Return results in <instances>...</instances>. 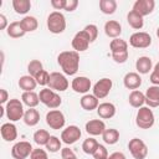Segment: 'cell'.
Instances as JSON below:
<instances>
[{"label":"cell","mask_w":159,"mask_h":159,"mask_svg":"<svg viewBox=\"0 0 159 159\" xmlns=\"http://www.w3.org/2000/svg\"><path fill=\"white\" fill-rule=\"evenodd\" d=\"M43 70V66H42V62L39 61V60H32L29 62L27 65V71H29V75L35 77L37 73H40L41 71Z\"/></svg>","instance_id":"8d00e7d4"},{"label":"cell","mask_w":159,"mask_h":159,"mask_svg":"<svg viewBox=\"0 0 159 159\" xmlns=\"http://www.w3.org/2000/svg\"><path fill=\"white\" fill-rule=\"evenodd\" d=\"M152 67H153V62H152V58L148 56H140L135 61V68L140 75L149 73L152 71Z\"/></svg>","instance_id":"603a6c76"},{"label":"cell","mask_w":159,"mask_h":159,"mask_svg":"<svg viewBox=\"0 0 159 159\" xmlns=\"http://www.w3.org/2000/svg\"><path fill=\"white\" fill-rule=\"evenodd\" d=\"M24 123L29 127H35L40 122V113L35 108H29L24 114Z\"/></svg>","instance_id":"f1b7e54d"},{"label":"cell","mask_w":159,"mask_h":159,"mask_svg":"<svg viewBox=\"0 0 159 159\" xmlns=\"http://www.w3.org/2000/svg\"><path fill=\"white\" fill-rule=\"evenodd\" d=\"M70 83L68 80L66 78V76L61 72H52L50 73V81H48V87L53 91H58V92H63L68 88Z\"/></svg>","instance_id":"8fae6325"},{"label":"cell","mask_w":159,"mask_h":159,"mask_svg":"<svg viewBox=\"0 0 159 159\" xmlns=\"http://www.w3.org/2000/svg\"><path fill=\"white\" fill-rule=\"evenodd\" d=\"M9 27V24H7V19L5 15L0 14V30H5Z\"/></svg>","instance_id":"681fc988"},{"label":"cell","mask_w":159,"mask_h":159,"mask_svg":"<svg viewBox=\"0 0 159 159\" xmlns=\"http://www.w3.org/2000/svg\"><path fill=\"white\" fill-rule=\"evenodd\" d=\"M109 50L111 53H119V52H125L128 51V42L122 39H113L109 43Z\"/></svg>","instance_id":"f546056e"},{"label":"cell","mask_w":159,"mask_h":159,"mask_svg":"<svg viewBox=\"0 0 159 159\" xmlns=\"http://www.w3.org/2000/svg\"><path fill=\"white\" fill-rule=\"evenodd\" d=\"M127 21L129 24V26L134 30H140L144 25V20H143V16L139 15L138 12H135L134 10H130L127 15Z\"/></svg>","instance_id":"cb8c5ba5"},{"label":"cell","mask_w":159,"mask_h":159,"mask_svg":"<svg viewBox=\"0 0 159 159\" xmlns=\"http://www.w3.org/2000/svg\"><path fill=\"white\" fill-rule=\"evenodd\" d=\"M104 34L111 39H118L122 34V25L116 20H108L104 24Z\"/></svg>","instance_id":"44dd1931"},{"label":"cell","mask_w":159,"mask_h":159,"mask_svg":"<svg viewBox=\"0 0 159 159\" xmlns=\"http://www.w3.org/2000/svg\"><path fill=\"white\" fill-rule=\"evenodd\" d=\"M99 9L104 15H112L117 10V1L116 0H101Z\"/></svg>","instance_id":"836d02e7"},{"label":"cell","mask_w":159,"mask_h":159,"mask_svg":"<svg viewBox=\"0 0 159 159\" xmlns=\"http://www.w3.org/2000/svg\"><path fill=\"white\" fill-rule=\"evenodd\" d=\"M149 81L153 83V86H159V62L154 66V68L150 73Z\"/></svg>","instance_id":"b9f144b4"},{"label":"cell","mask_w":159,"mask_h":159,"mask_svg":"<svg viewBox=\"0 0 159 159\" xmlns=\"http://www.w3.org/2000/svg\"><path fill=\"white\" fill-rule=\"evenodd\" d=\"M82 135V132L80 129V127L77 125H68L66 127L62 133H61V140L67 144V145H71V144H75Z\"/></svg>","instance_id":"7c38bea8"},{"label":"cell","mask_w":159,"mask_h":159,"mask_svg":"<svg viewBox=\"0 0 159 159\" xmlns=\"http://www.w3.org/2000/svg\"><path fill=\"white\" fill-rule=\"evenodd\" d=\"M128 149L134 159H145L148 155V147L139 138L130 139L128 143Z\"/></svg>","instance_id":"8992f818"},{"label":"cell","mask_w":159,"mask_h":159,"mask_svg":"<svg viewBox=\"0 0 159 159\" xmlns=\"http://www.w3.org/2000/svg\"><path fill=\"white\" fill-rule=\"evenodd\" d=\"M47 29L52 34H62L66 30V17L60 11H52L47 16Z\"/></svg>","instance_id":"3957f363"},{"label":"cell","mask_w":159,"mask_h":159,"mask_svg":"<svg viewBox=\"0 0 159 159\" xmlns=\"http://www.w3.org/2000/svg\"><path fill=\"white\" fill-rule=\"evenodd\" d=\"M78 6V1L77 0H66V6H65V10L68 11V12H72L77 9Z\"/></svg>","instance_id":"bcb514c9"},{"label":"cell","mask_w":159,"mask_h":159,"mask_svg":"<svg viewBox=\"0 0 159 159\" xmlns=\"http://www.w3.org/2000/svg\"><path fill=\"white\" fill-rule=\"evenodd\" d=\"M71 87L72 89L76 92V93H83V94H87V92L91 89L92 87V83H91V80L86 76H78V77H75L71 82Z\"/></svg>","instance_id":"5bb4252c"},{"label":"cell","mask_w":159,"mask_h":159,"mask_svg":"<svg viewBox=\"0 0 159 159\" xmlns=\"http://www.w3.org/2000/svg\"><path fill=\"white\" fill-rule=\"evenodd\" d=\"M145 103L149 108L159 107V86H150L147 88L145 93Z\"/></svg>","instance_id":"e0dca14e"},{"label":"cell","mask_w":159,"mask_h":159,"mask_svg":"<svg viewBox=\"0 0 159 159\" xmlns=\"http://www.w3.org/2000/svg\"><path fill=\"white\" fill-rule=\"evenodd\" d=\"M102 139H103V142L106 144L113 145L119 140V132L117 129H114V128H108V129H106L103 132Z\"/></svg>","instance_id":"4dcf8cb0"},{"label":"cell","mask_w":159,"mask_h":159,"mask_svg":"<svg viewBox=\"0 0 159 159\" xmlns=\"http://www.w3.org/2000/svg\"><path fill=\"white\" fill-rule=\"evenodd\" d=\"M20 22H21V25H22L25 32H32V31H35V30L37 29V26H39L37 19H36L35 16H30V15L25 16L22 20H20Z\"/></svg>","instance_id":"d6a6232c"},{"label":"cell","mask_w":159,"mask_h":159,"mask_svg":"<svg viewBox=\"0 0 159 159\" xmlns=\"http://www.w3.org/2000/svg\"><path fill=\"white\" fill-rule=\"evenodd\" d=\"M89 43H91V40H89L88 35H87L83 30L78 31V32L73 36L72 42H71L72 48H73V51H76V52H83V51H86V50L88 48Z\"/></svg>","instance_id":"4fadbf2b"},{"label":"cell","mask_w":159,"mask_h":159,"mask_svg":"<svg viewBox=\"0 0 159 159\" xmlns=\"http://www.w3.org/2000/svg\"><path fill=\"white\" fill-rule=\"evenodd\" d=\"M99 145V143L94 139V138H87V139H84L83 140V143H82V150L86 153V154H89V155H92L93 153H94V150L97 149V147Z\"/></svg>","instance_id":"d590c367"},{"label":"cell","mask_w":159,"mask_h":159,"mask_svg":"<svg viewBox=\"0 0 159 159\" xmlns=\"http://www.w3.org/2000/svg\"><path fill=\"white\" fill-rule=\"evenodd\" d=\"M39 97H40V102L51 109L58 108L62 103V98L60 97V94H57L51 88H42L40 91Z\"/></svg>","instance_id":"5b68a950"},{"label":"cell","mask_w":159,"mask_h":159,"mask_svg":"<svg viewBox=\"0 0 159 159\" xmlns=\"http://www.w3.org/2000/svg\"><path fill=\"white\" fill-rule=\"evenodd\" d=\"M21 101L29 108H35L40 103V97H39V94L36 92L30 91V92H24L21 94Z\"/></svg>","instance_id":"4316f807"},{"label":"cell","mask_w":159,"mask_h":159,"mask_svg":"<svg viewBox=\"0 0 159 159\" xmlns=\"http://www.w3.org/2000/svg\"><path fill=\"white\" fill-rule=\"evenodd\" d=\"M157 36H158V39H159V27L157 29Z\"/></svg>","instance_id":"816d5d0a"},{"label":"cell","mask_w":159,"mask_h":159,"mask_svg":"<svg viewBox=\"0 0 159 159\" xmlns=\"http://www.w3.org/2000/svg\"><path fill=\"white\" fill-rule=\"evenodd\" d=\"M129 45L135 48H147L152 45V36L144 31H137L130 35Z\"/></svg>","instance_id":"ba28073f"},{"label":"cell","mask_w":159,"mask_h":159,"mask_svg":"<svg viewBox=\"0 0 159 159\" xmlns=\"http://www.w3.org/2000/svg\"><path fill=\"white\" fill-rule=\"evenodd\" d=\"M0 133L5 142H14L17 138V129L15 124H12L11 122L4 123L0 128Z\"/></svg>","instance_id":"ffe728a7"},{"label":"cell","mask_w":159,"mask_h":159,"mask_svg":"<svg viewBox=\"0 0 159 159\" xmlns=\"http://www.w3.org/2000/svg\"><path fill=\"white\" fill-rule=\"evenodd\" d=\"M32 150H34V148H32L30 142L21 140V142H17L12 145L11 155L14 159H26L27 157L31 155Z\"/></svg>","instance_id":"9c48e42d"},{"label":"cell","mask_w":159,"mask_h":159,"mask_svg":"<svg viewBox=\"0 0 159 159\" xmlns=\"http://www.w3.org/2000/svg\"><path fill=\"white\" fill-rule=\"evenodd\" d=\"M155 117L149 107H140L135 116V124L142 129H149L154 125Z\"/></svg>","instance_id":"277c9868"},{"label":"cell","mask_w":159,"mask_h":159,"mask_svg":"<svg viewBox=\"0 0 159 159\" xmlns=\"http://www.w3.org/2000/svg\"><path fill=\"white\" fill-rule=\"evenodd\" d=\"M61 157H62V159H77V155L70 148H62L61 149Z\"/></svg>","instance_id":"f6af8a7d"},{"label":"cell","mask_w":159,"mask_h":159,"mask_svg":"<svg viewBox=\"0 0 159 159\" xmlns=\"http://www.w3.org/2000/svg\"><path fill=\"white\" fill-rule=\"evenodd\" d=\"M37 86V82L35 80V77L30 76V75H25V76H21L20 80H19V87L24 91V92H30V91H34Z\"/></svg>","instance_id":"d4e9b609"},{"label":"cell","mask_w":159,"mask_h":159,"mask_svg":"<svg viewBox=\"0 0 159 159\" xmlns=\"http://www.w3.org/2000/svg\"><path fill=\"white\" fill-rule=\"evenodd\" d=\"M112 58L114 60V62L117 63H124L128 60V51L125 52H119V53H111Z\"/></svg>","instance_id":"ee69618b"},{"label":"cell","mask_w":159,"mask_h":159,"mask_svg":"<svg viewBox=\"0 0 159 159\" xmlns=\"http://www.w3.org/2000/svg\"><path fill=\"white\" fill-rule=\"evenodd\" d=\"M128 102L132 107L134 108H140L143 107V104L145 103V96L143 92L135 89V91H132L129 97H128Z\"/></svg>","instance_id":"83f0119b"},{"label":"cell","mask_w":159,"mask_h":159,"mask_svg":"<svg viewBox=\"0 0 159 159\" xmlns=\"http://www.w3.org/2000/svg\"><path fill=\"white\" fill-rule=\"evenodd\" d=\"M5 114L10 122H17L24 118V103L17 98H11L5 106Z\"/></svg>","instance_id":"7a4b0ae2"},{"label":"cell","mask_w":159,"mask_h":159,"mask_svg":"<svg viewBox=\"0 0 159 159\" xmlns=\"http://www.w3.org/2000/svg\"><path fill=\"white\" fill-rule=\"evenodd\" d=\"M12 7L16 14L25 15L31 9V1L30 0H12Z\"/></svg>","instance_id":"1f68e13d"},{"label":"cell","mask_w":159,"mask_h":159,"mask_svg":"<svg viewBox=\"0 0 159 159\" xmlns=\"http://www.w3.org/2000/svg\"><path fill=\"white\" fill-rule=\"evenodd\" d=\"M30 159H48V157H47V153L43 149L36 148V149L32 150V153L30 155Z\"/></svg>","instance_id":"7bdbcfd3"},{"label":"cell","mask_w":159,"mask_h":159,"mask_svg":"<svg viewBox=\"0 0 159 159\" xmlns=\"http://www.w3.org/2000/svg\"><path fill=\"white\" fill-rule=\"evenodd\" d=\"M46 123L51 129L58 130L65 127L66 119H65L63 113L60 109H51L46 114Z\"/></svg>","instance_id":"52a82bcc"},{"label":"cell","mask_w":159,"mask_h":159,"mask_svg":"<svg viewBox=\"0 0 159 159\" xmlns=\"http://www.w3.org/2000/svg\"><path fill=\"white\" fill-rule=\"evenodd\" d=\"M84 129L89 135L96 137V135H102L103 132L107 128H106V124H104V122L102 119H91V120H88L86 123Z\"/></svg>","instance_id":"2e32d148"},{"label":"cell","mask_w":159,"mask_h":159,"mask_svg":"<svg viewBox=\"0 0 159 159\" xmlns=\"http://www.w3.org/2000/svg\"><path fill=\"white\" fill-rule=\"evenodd\" d=\"M9 94H7V91L5 88H1L0 89V103L4 104V103H7L9 101Z\"/></svg>","instance_id":"c3c4849f"},{"label":"cell","mask_w":159,"mask_h":159,"mask_svg":"<svg viewBox=\"0 0 159 159\" xmlns=\"http://www.w3.org/2000/svg\"><path fill=\"white\" fill-rule=\"evenodd\" d=\"M123 84H124L125 88L135 91L142 84V77L139 76L138 72H128L123 77Z\"/></svg>","instance_id":"ac0fdd59"},{"label":"cell","mask_w":159,"mask_h":159,"mask_svg":"<svg viewBox=\"0 0 159 159\" xmlns=\"http://www.w3.org/2000/svg\"><path fill=\"white\" fill-rule=\"evenodd\" d=\"M35 80L37 82V84L40 86H48V81H50V73L46 70H42L40 73H37L35 76Z\"/></svg>","instance_id":"ab89813d"},{"label":"cell","mask_w":159,"mask_h":159,"mask_svg":"<svg viewBox=\"0 0 159 159\" xmlns=\"http://www.w3.org/2000/svg\"><path fill=\"white\" fill-rule=\"evenodd\" d=\"M155 7V1L154 0H137L133 4V10L142 15L143 17L152 14Z\"/></svg>","instance_id":"9a60e30c"},{"label":"cell","mask_w":159,"mask_h":159,"mask_svg":"<svg viewBox=\"0 0 159 159\" xmlns=\"http://www.w3.org/2000/svg\"><path fill=\"white\" fill-rule=\"evenodd\" d=\"M57 63L67 76H73L80 68V55L76 51H62L57 56Z\"/></svg>","instance_id":"6da1fadb"},{"label":"cell","mask_w":159,"mask_h":159,"mask_svg":"<svg viewBox=\"0 0 159 159\" xmlns=\"http://www.w3.org/2000/svg\"><path fill=\"white\" fill-rule=\"evenodd\" d=\"M108 159H127V158L122 152H114L111 155H108Z\"/></svg>","instance_id":"f907efd6"},{"label":"cell","mask_w":159,"mask_h":159,"mask_svg":"<svg viewBox=\"0 0 159 159\" xmlns=\"http://www.w3.org/2000/svg\"><path fill=\"white\" fill-rule=\"evenodd\" d=\"M50 133L46 130V129H39V130H36L35 133H34V142L39 145V147H41V145H46L47 144V142L50 140Z\"/></svg>","instance_id":"e575fe53"},{"label":"cell","mask_w":159,"mask_h":159,"mask_svg":"<svg viewBox=\"0 0 159 159\" xmlns=\"http://www.w3.org/2000/svg\"><path fill=\"white\" fill-rule=\"evenodd\" d=\"M6 32L12 39H20V37H22L26 34L20 21H12V22H10L9 24V27L6 29Z\"/></svg>","instance_id":"484cf974"},{"label":"cell","mask_w":159,"mask_h":159,"mask_svg":"<svg viewBox=\"0 0 159 159\" xmlns=\"http://www.w3.org/2000/svg\"><path fill=\"white\" fill-rule=\"evenodd\" d=\"M61 142H62V140H60L56 135H51V137H50V140L47 142V144H46L45 147H46V149H47L48 152L56 153V152H58V150L62 149V148H61Z\"/></svg>","instance_id":"74e56055"},{"label":"cell","mask_w":159,"mask_h":159,"mask_svg":"<svg viewBox=\"0 0 159 159\" xmlns=\"http://www.w3.org/2000/svg\"><path fill=\"white\" fill-rule=\"evenodd\" d=\"M51 6L55 10H65L66 0H51Z\"/></svg>","instance_id":"7dc6e473"},{"label":"cell","mask_w":159,"mask_h":159,"mask_svg":"<svg viewBox=\"0 0 159 159\" xmlns=\"http://www.w3.org/2000/svg\"><path fill=\"white\" fill-rule=\"evenodd\" d=\"M80 104L81 107L84 109V111H93V109H97L98 106H99V99L94 96V94H83L81 101H80Z\"/></svg>","instance_id":"7402d4cb"},{"label":"cell","mask_w":159,"mask_h":159,"mask_svg":"<svg viewBox=\"0 0 159 159\" xmlns=\"http://www.w3.org/2000/svg\"><path fill=\"white\" fill-rule=\"evenodd\" d=\"M92 155L94 159H108V152H107L106 147L102 144H99L97 147V149L94 150V153Z\"/></svg>","instance_id":"60d3db41"},{"label":"cell","mask_w":159,"mask_h":159,"mask_svg":"<svg viewBox=\"0 0 159 159\" xmlns=\"http://www.w3.org/2000/svg\"><path fill=\"white\" fill-rule=\"evenodd\" d=\"M83 31L88 35V37H89V40H91V42H93V41H96V40H97V36H98V27H97L96 25H93V24L86 25V26H84V29H83Z\"/></svg>","instance_id":"f35d334b"},{"label":"cell","mask_w":159,"mask_h":159,"mask_svg":"<svg viewBox=\"0 0 159 159\" xmlns=\"http://www.w3.org/2000/svg\"><path fill=\"white\" fill-rule=\"evenodd\" d=\"M97 114L102 119H111L116 116V106L111 102L99 103V106L97 108Z\"/></svg>","instance_id":"d6986e66"},{"label":"cell","mask_w":159,"mask_h":159,"mask_svg":"<svg viewBox=\"0 0 159 159\" xmlns=\"http://www.w3.org/2000/svg\"><path fill=\"white\" fill-rule=\"evenodd\" d=\"M112 86H113V82L111 78H107V77H103L101 80H98L94 84H93V94L98 98V99H103L106 98L111 89H112Z\"/></svg>","instance_id":"30bf717a"}]
</instances>
